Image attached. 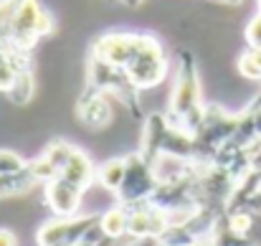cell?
<instances>
[{"label": "cell", "mask_w": 261, "mask_h": 246, "mask_svg": "<svg viewBox=\"0 0 261 246\" xmlns=\"http://www.w3.org/2000/svg\"><path fill=\"white\" fill-rule=\"evenodd\" d=\"M165 117L170 119L177 130L195 135L203 117H205V104H203V86L198 77V66L190 51H180L177 59V71H175V84L168 99V112Z\"/></svg>", "instance_id": "6da1fadb"}, {"label": "cell", "mask_w": 261, "mask_h": 246, "mask_svg": "<svg viewBox=\"0 0 261 246\" xmlns=\"http://www.w3.org/2000/svg\"><path fill=\"white\" fill-rule=\"evenodd\" d=\"M48 33H54V18L48 10L38 0H18L5 43L15 51L31 54V48Z\"/></svg>", "instance_id": "7a4b0ae2"}, {"label": "cell", "mask_w": 261, "mask_h": 246, "mask_svg": "<svg viewBox=\"0 0 261 246\" xmlns=\"http://www.w3.org/2000/svg\"><path fill=\"white\" fill-rule=\"evenodd\" d=\"M168 71H170V61H168V54H165L163 43L152 33H145V41H142L137 56L124 69L127 79L132 82V86L137 91H145V89L160 86L165 82Z\"/></svg>", "instance_id": "3957f363"}, {"label": "cell", "mask_w": 261, "mask_h": 246, "mask_svg": "<svg viewBox=\"0 0 261 246\" xmlns=\"http://www.w3.org/2000/svg\"><path fill=\"white\" fill-rule=\"evenodd\" d=\"M127 167H124V178L114 193L117 203L122 206H135V203H142V201H150L155 188H158V173H155V165L152 160L145 155V153H132L124 158Z\"/></svg>", "instance_id": "277c9868"}, {"label": "cell", "mask_w": 261, "mask_h": 246, "mask_svg": "<svg viewBox=\"0 0 261 246\" xmlns=\"http://www.w3.org/2000/svg\"><path fill=\"white\" fill-rule=\"evenodd\" d=\"M99 224V213H87V216H71V218H61L54 216L51 221L41 224L36 241L38 246H74L82 244L84 236Z\"/></svg>", "instance_id": "5b68a950"}, {"label": "cell", "mask_w": 261, "mask_h": 246, "mask_svg": "<svg viewBox=\"0 0 261 246\" xmlns=\"http://www.w3.org/2000/svg\"><path fill=\"white\" fill-rule=\"evenodd\" d=\"M84 195H87V188L66 180V178H54L43 185V201L46 206L51 208L54 216H61V218H71V216H79L82 213V203H84Z\"/></svg>", "instance_id": "8992f818"}, {"label": "cell", "mask_w": 261, "mask_h": 246, "mask_svg": "<svg viewBox=\"0 0 261 246\" xmlns=\"http://www.w3.org/2000/svg\"><path fill=\"white\" fill-rule=\"evenodd\" d=\"M79 117H82V122H87L89 127H107L109 119H112V107H109L107 94H96V91H87L84 89Z\"/></svg>", "instance_id": "52a82bcc"}, {"label": "cell", "mask_w": 261, "mask_h": 246, "mask_svg": "<svg viewBox=\"0 0 261 246\" xmlns=\"http://www.w3.org/2000/svg\"><path fill=\"white\" fill-rule=\"evenodd\" d=\"M99 229L104 231V236L114 239V241H122L127 236V208L122 203H114L112 208H107L104 213H99Z\"/></svg>", "instance_id": "ba28073f"}, {"label": "cell", "mask_w": 261, "mask_h": 246, "mask_svg": "<svg viewBox=\"0 0 261 246\" xmlns=\"http://www.w3.org/2000/svg\"><path fill=\"white\" fill-rule=\"evenodd\" d=\"M124 167H127L124 158H112L107 163L96 165V185H101L109 193H117V188L124 178Z\"/></svg>", "instance_id": "9c48e42d"}, {"label": "cell", "mask_w": 261, "mask_h": 246, "mask_svg": "<svg viewBox=\"0 0 261 246\" xmlns=\"http://www.w3.org/2000/svg\"><path fill=\"white\" fill-rule=\"evenodd\" d=\"M0 246H18V236L8 226H0Z\"/></svg>", "instance_id": "30bf717a"}, {"label": "cell", "mask_w": 261, "mask_h": 246, "mask_svg": "<svg viewBox=\"0 0 261 246\" xmlns=\"http://www.w3.org/2000/svg\"><path fill=\"white\" fill-rule=\"evenodd\" d=\"M119 3H124V5H129V8H137L142 0H119Z\"/></svg>", "instance_id": "8fae6325"}, {"label": "cell", "mask_w": 261, "mask_h": 246, "mask_svg": "<svg viewBox=\"0 0 261 246\" xmlns=\"http://www.w3.org/2000/svg\"><path fill=\"white\" fill-rule=\"evenodd\" d=\"M218 3H233V5H236V3H241V0H218Z\"/></svg>", "instance_id": "7c38bea8"}]
</instances>
